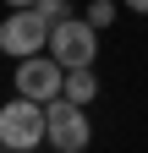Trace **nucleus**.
Returning <instances> with one entry per match:
<instances>
[{"label":"nucleus","mask_w":148,"mask_h":153,"mask_svg":"<svg viewBox=\"0 0 148 153\" xmlns=\"http://www.w3.org/2000/svg\"><path fill=\"white\" fill-rule=\"evenodd\" d=\"M115 0H93V6H88V22H93V27H110V22H115Z\"/></svg>","instance_id":"7"},{"label":"nucleus","mask_w":148,"mask_h":153,"mask_svg":"<svg viewBox=\"0 0 148 153\" xmlns=\"http://www.w3.org/2000/svg\"><path fill=\"white\" fill-rule=\"evenodd\" d=\"M6 6H11V11H28V6H39V0H6Z\"/></svg>","instance_id":"10"},{"label":"nucleus","mask_w":148,"mask_h":153,"mask_svg":"<svg viewBox=\"0 0 148 153\" xmlns=\"http://www.w3.org/2000/svg\"><path fill=\"white\" fill-rule=\"evenodd\" d=\"M44 137H49V120H44V104L39 99H22V93H16L11 104H0V148L33 153Z\"/></svg>","instance_id":"1"},{"label":"nucleus","mask_w":148,"mask_h":153,"mask_svg":"<svg viewBox=\"0 0 148 153\" xmlns=\"http://www.w3.org/2000/svg\"><path fill=\"white\" fill-rule=\"evenodd\" d=\"M61 88H66V66L55 60V55H28V60H16V93L22 99H61Z\"/></svg>","instance_id":"5"},{"label":"nucleus","mask_w":148,"mask_h":153,"mask_svg":"<svg viewBox=\"0 0 148 153\" xmlns=\"http://www.w3.org/2000/svg\"><path fill=\"white\" fill-rule=\"evenodd\" d=\"M0 153H11V148H0Z\"/></svg>","instance_id":"11"},{"label":"nucleus","mask_w":148,"mask_h":153,"mask_svg":"<svg viewBox=\"0 0 148 153\" xmlns=\"http://www.w3.org/2000/svg\"><path fill=\"white\" fill-rule=\"evenodd\" d=\"M126 11H137V16H148V0H126Z\"/></svg>","instance_id":"9"},{"label":"nucleus","mask_w":148,"mask_h":153,"mask_svg":"<svg viewBox=\"0 0 148 153\" xmlns=\"http://www.w3.org/2000/svg\"><path fill=\"white\" fill-rule=\"evenodd\" d=\"M39 11L49 16V22H66V16H77V11H71V0H39Z\"/></svg>","instance_id":"8"},{"label":"nucleus","mask_w":148,"mask_h":153,"mask_svg":"<svg viewBox=\"0 0 148 153\" xmlns=\"http://www.w3.org/2000/svg\"><path fill=\"white\" fill-rule=\"evenodd\" d=\"M49 16L39 11V6H28V11H11L6 22H0V49L6 55H16V60H28V55H44L49 49Z\"/></svg>","instance_id":"3"},{"label":"nucleus","mask_w":148,"mask_h":153,"mask_svg":"<svg viewBox=\"0 0 148 153\" xmlns=\"http://www.w3.org/2000/svg\"><path fill=\"white\" fill-rule=\"evenodd\" d=\"M44 120H49V137H44V142H49L55 153H82L88 142H93V126H88L82 104H71L66 93L44 104Z\"/></svg>","instance_id":"4"},{"label":"nucleus","mask_w":148,"mask_h":153,"mask_svg":"<svg viewBox=\"0 0 148 153\" xmlns=\"http://www.w3.org/2000/svg\"><path fill=\"white\" fill-rule=\"evenodd\" d=\"M61 93H66L71 104H82V109H88V104L99 99V76H93V66H77V71H66V88H61Z\"/></svg>","instance_id":"6"},{"label":"nucleus","mask_w":148,"mask_h":153,"mask_svg":"<svg viewBox=\"0 0 148 153\" xmlns=\"http://www.w3.org/2000/svg\"><path fill=\"white\" fill-rule=\"evenodd\" d=\"M49 55H55L66 71L93 66V60H99V27L88 22V16H66V22H55V27H49Z\"/></svg>","instance_id":"2"}]
</instances>
